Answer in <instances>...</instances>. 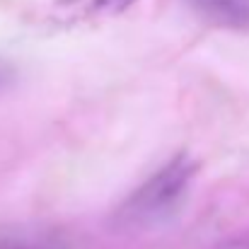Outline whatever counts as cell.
Masks as SVG:
<instances>
[{
  "mask_svg": "<svg viewBox=\"0 0 249 249\" xmlns=\"http://www.w3.org/2000/svg\"><path fill=\"white\" fill-rule=\"evenodd\" d=\"M198 165L189 155H177L155 174H150L114 213V225L121 230H145L162 223L181 203Z\"/></svg>",
  "mask_w": 249,
  "mask_h": 249,
  "instance_id": "6da1fadb",
  "label": "cell"
},
{
  "mask_svg": "<svg viewBox=\"0 0 249 249\" xmlns=\"http://www.w3.org/2000/svg\"><path fill=\"white\" fill-rule=\"evenodd\" d=\"M0 249H71L68 235L53 225H0Z\"/></svg>",
  "mask_w": 249,
  "mask_h": 249,
  "instance_id": "7a4b0ae2",
  "label": "cell"
},
{
  "mask_svg": "<svg viewBox=\"0 0 249 249\" xmlns=\"http://www.w3.org/2000/svg\"><path fill=\"white\" fill-rule=\"evenodd\" d=\"M203 19L228 27L249 29V0H186Z\"/></svg>",
  "mask_w": 249,
  "mask_h": 249,
  "instance_id": "3957f363",
  "label": "cell"
},
{
  "mask_svg": "<svg viewBox=\"0 0 249 249\" xmlns=\"http://www.w3.org/2000/svg\"><path fill=\"white\" fill-rule=\"evenodd\" d=\"M17 80V68L10 63V61H2L0 58V94L7 92Z\"/></svg>",
  "mask_w": 249,
  "mask_h": 249,
  "instance_id": "277c9868",
  "label": "cell"
},
{
  "mask_svg": "<svg viewBox=\"0 0 249 249\" xmlns=\"http://www.w3.org/2000/svg\"><path fill=\"white\" fill-rule=\"evenodd\" d=\"M133 2H136V0H94V7L102 10V12H111V15H116V12L128 10Z\"/></svg>",
  "mask_w": 249,
  "mask_h": 249,
  "instance_id": "5b68a950",
  "label": "cell"
},
{
  "mask_svg": "<svg viewBox=\"0 0 249 249\" xmlns=\"http://www.w3.org/2000/svg\"><path fill=\"white\" fill-rule=\"evenodd\" d=\"M213 249H249V237H230L215 245Z\"/></svg>",
  "mask_w": 249,
  "mask_h": 249,
  "instance_id": "8992f818",
  "label": "cell"
}]
</instances>
